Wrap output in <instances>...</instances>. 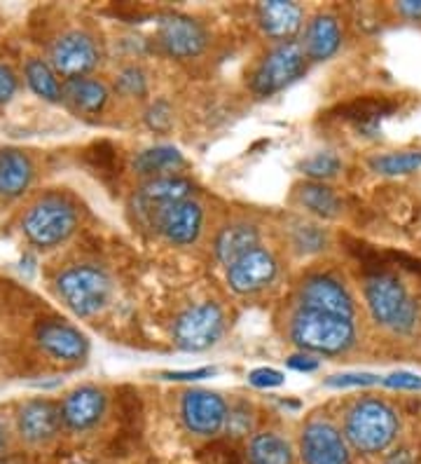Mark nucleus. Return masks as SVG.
I'll return each mask as SVG.
<instances>
[{"instance_id":"19","label":"nucleus","mask_w":421,"mask_h":464,"mask_svg":"<svg viewBox=\"0 0 421 464\" xmlns=\"http://www.w3.org/2000/svg\"><path fill=\"white\" fill-rule=\"evenodd\" d=\"M106 413V394L94 385H84L73 390L63 399L62 418L63 425L75 431L91 430Z\"/></svg>"},{"instance_id":"38","label":"nucleus","mask_w":421,"mask_h":464,"mask_svg":"<svg viewBox=\"0 0 421 464\" xmlns=\"http://www.w3.org/2000/svg\"><path fill=\"white\" fill-rule=\"evenodd\" d=\"M17 75L10 66H3L0 63V103H7L14 94H17Z\"/></svg>"},{"instance_id":"12","label":"nucleus","mask_w":421,"mask_h":464,"mask_svg":"<svg viewBox=\"0 0 421 464\" xmlns=\"http://www.w3.org/2000/svg\"><path fill=\"white\" fill-rule=\"evenodd\" d=\"M300 453L304 464H349L347 439L326 420L309 422L300 436Z\"/></svg>"},{"instance_id":"5","label":"nucleus","mask_w":421,"mask_h":464,"mask_svg":"<svg viewBox=\"0 0 421 464\" xmlns=\"http://www.w3.org/2000/svg\"><path fill=\"white\" fill-rule=\"evenodd\" d=\"M78 226V211L62 198H45L35 202L24 216L22 230L26 239L38 249H52L66 242Z\"/></svg>"},{"instance_id":"18","label":"nucleus","mask_w":421,"mask_h":464,"mask_svg":"<svg viewBox=\"0 0 421 464\" xmlns=\"http://www.w3.org/2000/svg\"><path fill=\"white\" fill-rule=\"evenodd\" d=\"M342 40L344 34L340 19L330 12H321L307 24L300 45H302L307 62H328L342 47Z\"/></svg>"},{"instance_id":"32","label":"nucleus","mask_w":421,"mask_h":464,"mask_svg":"<svg viewBox=\"0 0 421 464\" xmlns=\"http://www.w3.org/2000/svg\"><path fill=\"white\" fill-rule=\"evenodd\" d=\"M253 430V408L246 401H236L227 408V418H225L223 431L232 439H242Z\"/></svg>"},{"instance_id":"9","label":"nucleus","mask_w":421,"mask_h":464,"mask_svg":"<svg viewBox=\"0 0 421 464\" xmlns=\"http://www.w3.org/2000/svg\"><path fill=\"white\" fill-rule=\"evenodd\" d=\"M298 303L302 310L332 314V317L354 319L356 314V303L347 286L328 275H314V277L304 279L300 284Z\"/></svg>"},{"instance_id":"3","label":"nucleus","mask_w":421,"mask_h":464,"mask_svg":"<svg viewBox=\"0 0 421 464\" xmlns=\"http://www.w3.org/2000/svg\"><path fill=\"white\" fill-rule=\"evenodd\" d=\"M291 340L314 357H337L354 347L356 326L351 319L300 310L291 322Z\"/></svg>"},{"instance_id":"20","label":"nucleus","mask_w":421,"mask_h":464,"mask_svg":"<svg viewBox=\"0 0 421 464\" xmlns=\"http://www.w3.org/2000/svg\"><path fill=\"white\" fill-rule=\"evenodd\" d=\"M260 246V230L253 223H230L218 232L215 237V258L223 263L225 267L234 266L239 258L251 254L253 249Z\"/></svg>"},{"instance_id":"36","label":"nucleus","mask_w":421,"mask_h":464,"mask_svg":"<svg viewBox=\"0 0 421 464\" xmlns=\"http://www.w3.org/2000/svg\"><path fill=\"white\" fill-rule=\"evenodd\" d=\"M283 380H286L283 373L276 371V368H255V371H251V375H248V382H251L253 387H263V390L283 385Z\"/></svg>"},{"instance_id":"2","label":"nucleus","mask_w":421,"mask_h":464,"mask_svg":"<svg viewBox=\"0 0 421 464\" xmlns=\"http://www.w3.org/2000/svg\"><path fill=\"white\" fill-rule=\"evenodd\" d=\"M400 422L398 415L379 399H360L349 408L344 420V439L363 455L382 453L396 441Z\"/></svg>"},{"instance_id":"4","label":"nucleus","mask_w":421,"mask_h":464,"mask_svg":"<svg viewBox=\"0 0 421 464\" xmlns=\"http://www.w3.org/2000/svg\"><path fill=\"white\" fill-rule=\"evenodd\" d=\"M56 294L78 317H94L108 305L112 282L99 266L68 267L56 277Z\"/></svg>"},{"instance_id":"15","label":"nucleus","mask_w":421,"mask_h":464,"mask_svg":"<svg viewBox=\"0 0 421 464\" xmlns=\"http://www.w3.org/2000/svg\"><path fill=\"white\" fill-rule=\"evenodd\" d=\"M62 406L50 399H33L19 408L17 427L24 441L45 443L54 439L56 431L62 430Z\"/></svg>"},{"instance_id":"22","label":"nucleus","mask_w":421,"mask_h":464,"mask_svg":"<svg viewBox=\"0 0 421 464\" xmlns=\"http://www.w3.org/2000/svg\"><path fill=\"white\" fill-rule=\"evenodd\" d=\"M192 193V181L183 179V176H159V179H150L146 186L140 188V199L146 204L148 209L159 211L168 204L183 202L190 199Z\"/></svg>"},{"instance_id":"23","label":"nucleus","mask_w":421,"mask_h":464,"mask_svg":"<svg viewBox=\"0 0 421 464\" xmlns=\"http://www.w3.org/2000/svg\"><path fill=\"white\" fill-rule=\"evenodd\" d=\"M393 103L387 99H359L342 108V118L349 120L363 136H377L382 131L384 118L393 113Z\"/></svg>"},{"instance_id":"11","label":"nucleus","mask_w":421,"mask_h":464,"mask_svg":"<svg viewBox=\"0 0 421 464\" xmlns=\"http://www.w3.org/2000/svg\"><path fill=\"white\" fill-rule=\"evenodd\" d=\"M227 408L230 406L218 392L190 390L183 394L180 415H183V422L192 434L215 436L218 431H223Z\"/></svg>"},{"instance_id":"10","label":"nucleus","mask_w":421,"mask_h":464,"mask_svg":"<svg viewBox=\"0 0 421 464\" xmlns=\"http://www.w3.org/2000/svg\"><path fill=\"white\" fill-rule=\"evenodd\" d=\"M158 43L174 59L199 57L208 43L204 26L187 14H164L158 26Z\"/></svg>"},{"instance_id":"7","label":"nucleus","mask_w":421,"mask_h":464,"mask_svg":"<svg viewBox=\"0 0 421 464\" xmlns=\"http://www.w3.org/2000/svg\"><path fill=\"white\" fill-rule=\"evenodd\" d=\"M225 331V312L218 303H199L176 319L174 343L186 352H204L214 347Z\"/></svg>"},{"instance_id":"16","label":"nucleus","mask_w":421,"mask_h":464,"mask_svg":"<svg viewBox=\"0 0 421 464\" xmlns=\"http://www.w3.org/2000/svg\"><path fill=\"white\" fill-rule=\"evenodd\" d=\"M255 17H258L263 34L272 40H279V45L298 38L304 26V10L298 3H288V0L260 3Z\"/></svg>"},{"instance_id":"6","label":"nucleus","mask_w":421,"mask_h":464,"mask_svg":"<svg viewBox=\"0 0 421 464\" xmlns=\"http://www.w3.org/2000/svg\"><path fill=\"white\" fill-rule=\"evenodd\" d=\"M307 71V57L298 40L281 43L267 52L251 75V90L258 97H272L276 92L286 90L291 82Z\"/></svg>"},{"instance_id":"28","label":"nucleus","mask_w":421,"mask_h":464,"mask_svg":"<svg viewBox=\"0 0 421 464\" xmlns=\"http://www.w3.org/2000/svg\"><path fill=\"white\" fill-rule=\"evenodd\" d=\"M26 82L28 87H31L38 97L45 99V102H59V99H63V87L59 85V80H56L54 68L47 62H43V59H28Z\"/></svg>"},{"instance_id":"26","label":"nucleus","mask_w":421,"mask_h":464,"mask_svg":"<svg viewBox=\"0 0 421 464\" xmlns=\"http://www.w3.org/2000/svg\"><path fill=\"white\" fill-rule=\"evenodd\" d=\"M183 165H186V160H183L178 148L155 146L139 153V158L134 160V171L139 176H148V181H150V179H159V176H171V171L180 169Z\"/></svg>"},{"instance_id":"33","label":"nucleus","mask_w":421,"mask_h":464,"mask_svg":"<svg viewBox=\"0 0 421 464\" xmlns=\"http://www.w3.org/2000/svg\"><path fill=\"white\" fill-rule=\"evenodd\" d=\"M118 90L124 97H143L148 92L146 73L139 66H127L118 75Z\"/></svg>"},{"instance_id":"39","label":"nucleus","mask_w":421,"mask_h":464,"mask_svg":"<svg viewBox=\"0 0 421 464\" xmlns=\"http://www.w3.org/2000/svg\"><path fill=\"white\" fill-rule=\"evenodd\" d=\"M288 366H291L292 371H300V373H311V371H316V368H319V359H316L314 354L300 352V354H295V357L288 359Z\"/></svg>"},{"instance_id":"35","label":"nucleus","mask_w":421,"mask_h":464,"mask_svg":"<svg viewBox=\"0 0 421 464\" xmlns=\"http://www.w3.org/2000/svg\"><path fill=\"white\" fill-rule=\"evenodd\" d=\"M375 382H379V375L375 373H342L326 380L328 387H368Z\"/></svg>"},{"instance_id":"30","label":"nucleus","mask_w":421,"mask_h":464,"mask_svg":"<svg viewBox=\"0 0 421 464\" xmlns=\"http://www.w3.org/2000/svg\"><path fill=\"white\" fill-rule=\"evenodd\" d=\"M300 169H302V174L309 176L311 181L321 183L340 174V169H342V160L337 158L335 153H330V150H323V153H316L311 155V158L304 160L302 165H300Z\"/></svg>"},{"instance_id":"42","label":"nucleus","mask_w":421,"mask_h":464,"mask_svg":"<svg viewBox=\"0 0 421 464\" xmlns=\"http://www.w3.org/2000/svg\"><path fill=\"white\" fill-rule=\"evenodd\" d=\"M388 464H412L410 455H407V450H400L398 455H393L391 459H388Z\"/></svg>"},{"instance_id":"17","label":"nucleus","mask_w":421,"mask_h":464,"mask_svg":"<svg viewBox=\"0 0 421 464\" xmlns=\"http://www.w3.org/2000/svg\"><path fill=\"white\" fill-rule=\"evenodd\" d=\"M40 347L56 362H82L90 352V343L75 326L63 322H45L38 326Z\"/></svg>"},{"instance_id":"40","label":"nucleus","mask_w":421,"mask_h":464,"mask_svg":"<svg viewBox=\"0 0 421 464\" xmlns=\"http://www.w3.org/2000/svg\"><path fill=\"white\" fill-rule=\"evenodd\" d=\"M215 375V368H196V371H168L164 373L167 380H202Z\"/></svg>"},{"instance_id":"21","label":"nucleus","mask_w":421,"mask_h":464,"mask_svg":"<svg viewBox=\"0 0 421 464\" xmlns=\"http://www.w3.org/2000/svg\"><path fill=\"white\" fill-rule=\"evenodd\" d=\"M33 179V165L22 150H0V198H19Z\"/></svg>"},{"instance_id":"24","label":"nucleus","mask_w":421,"mask_h":464,"mask_svg":"<svg viewBox=\"0 0 421 464\" xmlns=\"http://www.w3.org/2000/svg\"><path fill=\"white\" fill-rule=\"evenodd\" d=\"M108 87L101 80L75 78L63 85V99H66L80 113H99L108 103Z\"/></svg>"},{"instance_id":"13","label":"nucleus","mask_w":421,"mask_h":464,"mask_svg":"<svg viewBox=\"0 0 421 464\" xmlns=\"http://www.w3.org/2000/svg\"><path fill=\"white\" fill-rule=\"evenodd\" d=\"M279 275V263L264 246L253 249L244 258L227 267V284L234 294H258L264 286H270Z\"/></svg>"},{"instance_id":"41","label":"nucleus","mask_w":421,"mask_h":464,"mask_svg":"<svg viewBox=\"0 0 421 464\" xmlns=\"http://www.w3.org/2000/svg\"><path fill=\"white\" fill-rule=\"evenodd\" d=\"M396 12L400 17L410 19V22H421V0H403L396 3Z\"/></svg>"},{"instance_id":"14","label":"nucleus","mask_w":421,"mask_h":464,"mask_svg":"<svg viewBox=\"0 0 421 464\" xmlns=\"http://www.w3.org/2000/svg\"><path fill=\"white\" fill-rule=\"evenodd\" d=\"M158 230L167 242L171 244H192L202 235L204 227V209L195 199H183V202L168 204L155 216Z\"/></svg>"},{"instance_id":"1","label":"nucleus","mask_w":421,"mask_h":464,"mask_svg":"<svg viewBox=\"0 0 421 464\" xmlns=\"http://www.w3.org/2000/svg\"><path fill=\"white\" fill-rule=\"evenodd\" d=\"M365 303L372 319L393 334L410 335L419 326V303L393 275L375 272L365 279Z\"/></svg>"},{"instance_id":"27","label":"nucleus","mask_w":421,"mask_h":464,"mask_svg":"<svg viewBox=\"0 0 421 464\" xmlns=\"http://www.w3.org/2000/svg\"><path fill=\"white\" fill-rule=\"evenodd\" d=\"M298 202L300 207H304L307 211L316 214L319 218H337L342 214V199L337 198L335 190H330L323 183H304L298 190Z\"/></svg>"},{"instance_id":"25","label":"nucleus","mask_w":421,"mask_h":464,"mask_svg":"<svg viewBox=\"0 0 421 464\" xmlns=\"http://www.w3.org/2000/svg\"><path fill=\"white\" fill-rule=\"evenodd\" d=\"M246 459L248 464H292V448L276 431H260L248 443Z\"/></svg>"},{"instance_id":"37","label":"nucleus","mask_w":421,"mask_h":464,"mask_svg":"<svg viewBox=\"0 0 421 464\" xmlns=\"http://www.w3.org/2000/svg\"><path fill=\"white\" fill-rule=\"evenodd\" d=\"M384 385L391 390H407V392H421V375L407 373V371H398L382 380Z\"/></svg>"},{"instance_id":"31","label":"nucleus","mask_w":421,"mask_h":464,"mask_svg":"<svg viewBox=\"0 0 421 464\" xmlns=\"http://www.w3.org/2000/svg\"><path fill=\"white\" fill-rule=\"evenodd\" d=\"M292 244L300 254H319L328 246V235L314 223H298L292 227Z\"/></svg>"},{"instance_id":"34","label":"nucleus","mask_w":421,"mask_h":464,"mask_svg":"<svg viewBox=\"0 0 421 464\" xmlns=\"http://www.w3.org/2000/svg\"><path fill=\"white\" fill-rule=\"evenodd\" d=\"M146 122L155 131H168L174 125V111L167 102H155L146 111Z\"/></svg>"},{"instance_id":"43","label":"nucleus","mask_w":421,"mask_h":464,"mask_svg":"<svg viewBox=\"0 0 421 464\" xmlns=\"http://www.w3.org/2000/svg\"><path fill=\"white\" fill-rule=\"evenodd\" d=\"M5 450H7V427L5 422L0 420V455L5 453Z\"/></svg>"},{"instance_id":"8","label":"nucleus","mask_w":421,"mask_h":464,"mask_svg":"<svg viewBox=\"0 0 421 464\" xmlns=\"http://www.w3.org/2000/svg\"><path fill=\"white\" fill-rule=\"evenodd\" d=\"M101 62V52L96 40L82 31H71L56 38L50 50V66L56 75H63L68 80L87 78Z\"/></svg>"},{"instance_id":"29","label":"nucleus","mask_w":421,"mask_h":464,"mask_svg":"<svg viewBox=\"0 0 421 464\" xmlns=\"http://www.w3.org/2000/svg\"><path fill=\"white\" fill-rule=\"evenodd\" d=\"M370 169L382 176H407L421 169V150H393L370 160Z\"/></svg>"}]
</instances>
